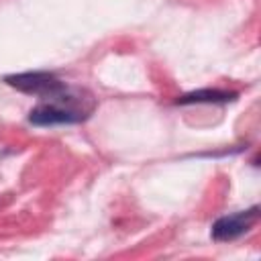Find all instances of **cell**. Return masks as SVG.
I'll list each match as a JSON object with an SVG mask.
<instances>
[{
  "label": "cell",
  "mask_w": 261,
  "mask_h": 261,
  "mask_svg": "<svg viewBox=\"0 0 261 261\" xmlns=\"http://www.w3.org/2000/svg\"><path fill=\"white\" fill-rule=\"evenodd\" d=\"M94 102L84 104V98L69 96V90L49 102L35 106L29 112V120L37 126H53V124H75L90 116Z\"/></svg>",
  "instance_id": "1"
},
{
  "label": "cell",
  "mask_w": 261,
  "mask_h": 261,
  "mask_svg": "<svg viewBox=\"0 0 261 261\" xmlns=\"http://www.w3.org/2000/svg\"><path fill=\"white\" fill-rule=\"evenodd\" d=\"M237 98V92H228V90H196L190 94L179 96L175 102L177 104H200V102H208V104H216V102H232Z\"/></svg>",
  "instance_id": "4"
},
{
  "label": "cell",
  "mask_w": 261,
  "mask_h": 261,
  "mask_svg": "<svg viewBox=\"0 0 261 261\" xmlns=\"http://www.w3.org/2000/svg\"><path fill=\"white\" fill-rule=\"evenodd\" d=\"M4 82L12 88H16L18 92L24 94H33V96H41V98H57L61 94L67 92V86L57 80L53 73L47 71H24V73H14V75H6Z\"/></svg>",
  "instance_id": "2"
},
{
  "label": "cell",
  "mask_w": 261,
  "mask_h": 261,
  "mask_svg": "<svg viewBox=\"0 0 261 261\" xmlns=\"http://www.w3.org/2000/svg\"><path fill=\"white\" fill-rule=\"evenodd\" d=\"M259 220V208L253 206L249 210L237 212V214H228L218 218L212 224V239L214 241H234L241 234H245L247 230H251Z\"/></svg>",
  "instance_id": "3"
}]
</instances>
